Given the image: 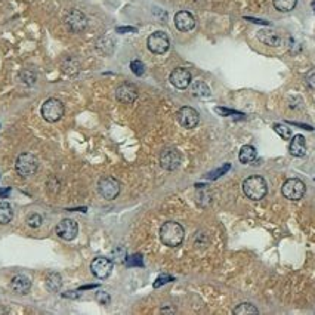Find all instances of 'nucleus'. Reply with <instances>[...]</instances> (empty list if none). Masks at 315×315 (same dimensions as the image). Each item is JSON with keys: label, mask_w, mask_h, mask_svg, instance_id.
I'll return each instance as SVG.
<instances>
[{"label": "nucleus", "mask_w": 315, "mask_h": 315, "mask_svg": "<svg viewBox=\"0 0 315 315\" xmlns=\"http://www.w3.org/2000/svg\"><path fill=\"white\" fill-rule=\"evenodd\" d=\"M184 237H185V231L182 225H179L178 222L169 221V222H164L160 228V241L167 247L181 246Z\"/></svg>", "instance_id": "obj_1"}, {"label": "nucleus", "mask_w": 315, "mask_h": 315, "mask_svg": "<svg viewBox=\"0 0 315 315\" xmlns=\"http://www.w3.org/2000/svg\"><path fill=\"white\" fill-rule=\"evenodd\" d=\"M243 192L247 199L259 202L268 194V184L262 176H250L243 182Z\"/></svg>", "instance_id": "obj_2"}, {"label": "nucleus", "mask_w": 315, "mask_h": 315, "mask_svg": "<svg viewBox=\"0 0 315 315\" xmlns=\"http://www.w3.org/2000/svg\"><path fill=\"white\" fill-rule=\"evenodd\" d=\"M38 162L37 159L30 154V152H23L18 155L16 162H15V169H16V173L23 178H30L33 176L36 172H37Z\"/></svg>", "instance_id": "obj_3"}, {"label": "nucleus", "mask_w": 315, "mask_h": 315, "mask_svg": "<svg viewBox=\"0 0 315 315\" xmlns=\"http://www.w3.org/2000/svg\"><path fill=\"white\" fill-rule=\"evenodd\" d=\"M40 113H42V117L46 122H51V123L58 122L64 115V104L60 100L49 98V100L43 102V105L40 108Z\"/></svg>", "instance_id": "obj_4"}, {"label": "nucleus", "mask_w": 315, "mask_h": 315, "mask_svg": "<svg viewBox=\"0 0 315 315\" xmlns=\"http://www.w3.org/2000/svg\"><path fill=\"white\" fill-rule=\"evenodd\" d=\"M64 23H65V26L68 27L70 31L82 33L88 27V18H86L85 13L82 12V11H78V9H70L68 12L65 13Z\"/></svg>", "instance_id": "obj_5"}, {"label": "nucleus", "mask_w": 315, "mask_h": 315, "mask_svg": "<svg viewBox=\"0 0 315 315\" xmlns=\"http://www.w3.org/2000/svg\"><path fill=\"white\" fill-rule=\"evenodd\" d=\"M305 191H306V187L303 184L301 179L298 178H290L287 179L284 184H283V188H281V192L286 199L289 200H293V202H298L301 200L303 195H305Z\"/></svg>", "instance_id": "obj_6"}, {"label": "nucleus", "mask_w": 315, "mask_h": 315, "mask_svg": "<svg viewBox=\"0 0 315 315\" xmlns=\"http://www.w3.org/2000/svg\"><path fill=\"white\" fill-rule=\"evenodd\" d=\"M98 191L105 200H114L120 194V182L113 176H104L98 182Z\"/></svg>", "instance_id": "obj_7"}, {"label": "nucleus", "mask_w": 315, "mask_h": 315, "mask_svg": "<svg viewBox=\"0 0 315 315\" xmlns=\"http://www.w3.org/2000/svg\"><path fill=\"white\" fill-rule=\"evenodd\" d=\"M147 46L148 49L155 53V55H163L166 52L169 51L170 48V42H169V37L167 34L163 33V31H155L152 33L151 36L147 40Z\"/></svg>", "instance_id": "obj_8"}, {"label": "nucleus", "mask_w": 315, "mask_h": 315, "mask_svg": "<svg viewBox=\"0 0 315 315\" xmlns=\"http://www.w3.org/2000/svg\"><path fill=\"white\" fill-rule=\"evenodd\" d=\"M114 268V262L110 258H95L90 264V271L92 274L100 280H105L111 275Z\"/></svg>", "instance_id": "obj_9"}, {"label": "nucleus", "mask_w": 315, "mask_h": 315, "mask_svg": "<svg viewBox=\"0 0 315 315\" xmlns=\"http://www.w3.org/2000/svg\"><path fill=\"white\" fill-rule=\"evenodd\" d=\"M56 235L60 239L65 240V241H71L77 237L78 234V225L76 221L73 219H63L58 225H56Z\"/></svg>", "instance_id": "obj_10"}, {"label": "nucleus", "mask_w": 315, "mask_h": 315, "mask_svg": "<svg viewBox=\"0 0 315 315\" xmlns=\"http://www.w3.org/2000/svg\"><path fill=\"white\" fill-rule=\"evenodd\" d=\"M176 117L179 125L182 127H185V129H194L199 125V120H200L199 113L194 108H191V107H182L178 111Z\"/></svg>", "instance_id": "obj_11"}, {"label": "nucleus", "mask_w": 315, "mask_h": 315, "mask_svg": "<svg viewBox=\"0 0 315 315\" xmlns=\"http://www.w3.org/2000/svg\"><path fill=\"white\" fill-rule=\"evenodd\" d=\"M181 154L175 148H166L160 154V166L164 170H175L181 164Z\"/></svg>", "instance_id": "obj_12"}, {"label": "nucleus", "mask_w": 315, "mask_h": 315, "mask_svg": "<svg viewBox=\"0 0 315 315\" xmlns=\"http://www.w3.org/2000/svg\"><path fill=\"white\" fill-rule=\"evenodd\" d=\"M115 98L122 104H132L138 98V89L135 88L133 85H130V83L120 85L115 90Z\"/></svg>", "instance_id": "obj_13"}, {"label": "nucleus", "mask_w": 315, "mask_h": 315, "mask_svg": "<svg viewBox=\"0 0 315 315\" xmlns=\"http://www.w3.org/2000/svg\"><path fill=\"white\" fill-rule=\"evenodd\" d=\"M170 83L176 89H187L191 85V73L187 68H175L170 74Z\"/></svg>", "instance_id": "obj_14"}, {"label": "nucleus", "mask_w": 315, "mask_h": 315, "mask_svg": "<svg viewBox=\"0 0 315 315\" xmlns=\"http://www.w3.org/2000/svg\"><path fill=\"white\" fill-rule=\"evenodd\" d=\"M175 26L179 31H191L195 27V18L187 11H179L175 15Z\"/></svg>", "instance_id": "obj_15"}, {"label": "nucleus", "mask_w": 315, "mask_h": 315, "mask_svg": "<svg viewBox=\"0 0 315 315\" xmlns=\"http://www.w3.org/2000/svg\"><path fill=\"white\" fill-rule=\"evenodd\" d=\"M258 38H259L264 45H266V46H272V48H275V46H280V45H281V37H280V34H278L275 30H272V28L259 30V31H258Z\"/></svg>", "instance_id": "obj_16"}, {"label": "nucleus", "mask_w": 315, "mask_h": 315, "mask_svg": "<svg viewBox=\"0 0 315 315\" xmlns=\"http://www.w3.org/2000/svg\"><path fill=\"white\" fill-rule=\"evenodd\" d=\"M11 287L15 293L18 294H26L27 291L31 287V281L27 275H23V274H18L12 278L11 281Z\"/></svg>", "instance_id": "obj_17"}, {"label": "nucleus", "mask_w": 315, "mask_h": 315, "mask_svg": "<svg viewBox=\"0 0 315 315\" xmlns=\"http://www.w3.org/2000/svg\"><path fill=\"white\" fill-rule=\"evenodd\" d=\"M290 154L293 157H305L306 155V141L302 135H296L290 142Z\"/></svg>", "instance_id": "obj_18"}, {"label": "nucleus", "mask_w": 315, "mask_h": 315, "mask_svg": "<svg viewBox=\"0 0 315 315\" xmlns=\"http://www.w3.org/2000/svg\"><path fill=\"white\" fill-rule=\"evenodd\" d=\"M256 157H258V151H256L254 147H252V145H243V147H241V150H240L239 154V160L241 163L243 164L253 163V162L256 160Z\"/></svg>", "instance_id": "obj_19"}, {"label": "nucleus", "mask_w": 315, "mask_h": 315, "mask_svg": "<svg viewBox=\"0 0 315 315\" xmlns=\"http://www.w3.org/2000/svg\"><path fill=\"white\" fill-rule=\"evenodd\" d=\"M191 92H192V95L195 98H202V100L203 98H209L212 95L210 88L202 80H195L194 83H191Z\"/></svg>", "instance_id": "obj_20"}, {"label": "nucleus", "mask_w": 315, "mask_h": 315, "mask_svg": "<svg viewBox=\"0 0 315 315\" xmlns=\"http://www.w3.org/2000/svg\"><path fill=\"white\" fill-rule=\"evenodd\" d=\"M12 206L8 202H0V225H6L12 221Z\"/></svg>", "instance_id": "obj_21"}, {"label": "nucleus", "mask_w": 315, "mask_h": 315, "mask_svg": "<svg viewBox=\"0 0 315 315\" xmlns=\"http://www.w3.org/2000/svg\"><path fill=\"white\" fill-rule=\"evenodd\" d=\"M258 308L250 302H243L240 303L239 306L234 309V314L235 315H254L258 314Z\"/></svg>", "instance_id": "obj_22"}, {"label": "nucleus", "mask_w": 315, "mask_h": 315, "mask_svg": "<svg viewBox=\"0 0 315 315\" xmlns=\"http://www.w3.org/2000/svg\"><path fill=\"white\" fill-rule=\"evenodd\" d=\"M298 0H274V6L280 12H290L296 8Z\"/></svg>", "instance_id": "obj_23"}, {"label": "nucleus", "mask_w": 315, "mask_h": 315, "mask_svg": "<svg viewBox=\"0 0 315 315\" xmlns=\"http://www.w3.org/2000/svg\"><path fill=\"white\" fill-rule=\"evenodd\" d=\"M61 275L56 274V272H51L48 277H46V286L51 291H58L61 289Z\"/></svg>", "instance_id": "obj_24"}, {"label": "nucleus", "mask_w": 315, "mask_h": 315, "mask_svg": "<svg viewBox=\"0 0 315 315\" xmlns=\"http://www.w3.org/2000/svg\"><path fill=\"white\" fill-rule=\"evenodd\" d=\"M274 130H275L283 139L291 138V129L286 126V125H280V123H277V125H274Z\"/></svg>", "instance_id": "obj_25"}, {"label": "nucleus", "mask_w": 315, "mask_h": 315, "mask_svg": "<svg viewBox=\"0 0 315 315\" xmlns=\"http://www.w3.org/2000/svg\"><path fill=\"white\" fill-rule=\"evenodd\" d=\"M42 222H43V219L38 213H31L27 216V225L30 228H38L42 225Z\"/></svg>", "instance_id": "obj_26"}, {"label": "nucleus", "mask_w": 315, "mask_h": 315, "mask_svg": "<svg viewBox=\"0 0 315 315\" xmlns=\"http://www.w3.org/2000/svg\"><path fill=\"white\" fill-rule=\"evenodd\" d=\"M111 256H113V259H111L113 262H125L126 261V250L123 247H117L113 250Z\"/></svg>", "instance_id": "obj_27"}, {"label": "nucleus", "mask_w": 315, "mask_h": 315, "mask_svg": "<svg viewBox=\"0 0 315 315\" xmlns=\"http://www.w3.org/2000/svg\"><path fill=\"white\" fill-rule=\"evenodd\" d=\"M130 70L133 71V74H136V76H142V74H144V71H145V67H144V64L141 63L139 60H135V61H132V63H130Z\"/></svg>", "instance_id": "obj_28"}, {"label": "nucleus", "mask_w": 315, "mask_h": 315, "mask_svg": "<svg viewBox=\"0 0 315 315\" xmlns=\"http://www.w3.org/2000/svg\"><path fill=\"white\" fill-rule=\"evenodd\" d=\"M21 78H23V82L27 83V85H33L37 77H36V74H33L31 71H23V73H21Z\"/></svg>", "instance_id": "obj_29"}, {"label": "nucleus", "mask_w": 315, "mask_h": 315, "mask_svg": "<svg viewBox=\"0 0 315 315\" xmlns=\"http://www.w3.org/2000/svg\"><path fill=\"white\" fill-rule=\"evenodd\" d=\"M96 301L102 305H108L110 303V294L107 291H98L96 293Z\"/></svg>", "instance_id": "obj_30"}, {"label": "nucleus", "mask_w": 315, "mask_h": 315, "mask_svg": "<svg viewBox=\"0 0 315 315\" xmlns=\"http://www.w3.org/2000/svg\"><path fill=\"white\" fill-rule=\"evenodd\" d=\"M127 265H129V266H142V258H141V254L130 256V258L127 259Z\"/></svg>", "instance_id": "obj_31"}, {"label": "nucleus", "mask_w": 315, "mask_h": 315, "mask_svg": "<svg viewBox=\"0 0 315 315\" xmlns=\"http://www.w3.org/2000/svg\"><path fill=\"white\" fill-rule=\"evenodd\" d=\"M306 83H308L309 88L315 89V68L314 70H311V71L306 74Z\"/></svg>", "instance_id": "obj_32"}, {"label": "nucleus", "mask_w": 315, "mask_h": 315, "mask_svg": "<svg viewBox=\"0 0 315 315\" xmlns=\"http://www.w3.org/2000/svg\"><path fill=\"white\" fill-rule=\"evenodd\" d=\"M229 167H231L229 164H225V166H224L222 169H219V170H216L214 173H210V175H209V178H210V179H214V178L222 176V173H225V172H227V170H228V169H229Z\"/></svg>", "instance_id": "obj_33"}, {"label": "nucleus", "mask_w": 315, "mask_h": 315, "mask_svg": "<svg viewBox=\"0 0 315 315\" xmlns=\"http://www.w3.org/2000/svg\"><path fill=\"white\" fill-rule=\"evenodd\" d=\"M172 278L167 277V275H162V277L157 278V281L154 283V287H159V286H162V284H164V283H167V281H170Z\"/></svg>", "instance_id": "obj_34"}, {"label": "nucleus", "mask_w": 315, "mask_h": 315, "mask_svg": "<svg viewBox=\"0 0 315 315\" xmlns=\"http://www.w3.org/2000/svg\"><path fill=\"white\" fill-rule=\"evenodd\" d=\"M11 194V188H0V199H8Z\"/></svg>", "instance_id": "obj_35"}, {"label": "nucleus", "mask_w": 315, "mask_h": 315, "mask_svg": "<svg viewBox=\"0 0 315 315\" xmlns=\"http://www.w3.org/2000/svg\"><path fill=\"white\" fill-rule=\"evenodd\" d=\"M117 31H135V28H119Z\"/></svg>", "instance_id": "obj_36"}]
</instances>
